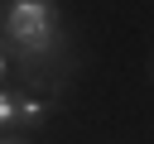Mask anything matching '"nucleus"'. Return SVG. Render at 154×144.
Segmentation results:
<instances>
[{"instance_id": "4", "label": "nucleus", "mask_w": 154, "mask_h": 144, "mask_svg": "<svg viewBox=\"0 0 154 144\" xmlns=\"http://www.w3.org/2000/svg\"><path fill=\"white\" fill-rule=\"evenodd\" d=\"M0 77H5V53H0Z\"/></svg>"}, {"instance_id": "1", "label": "nucleus", "mask_w": 154, "mask_h": 144, "mask_svg": "<svg viewBox=\"0 0 154 144\" xmlns=\"http://www.w3.org/2000/svg\"><path fill=\"white\" fill-rule=\"evenodd\" d=\"M5 34L24 53H43L53 43V34H58V0H10Z\"/></svg>"}, {"instance_id": "2", "label": "nucleus", "mask_w": 154, "mask_h": 144, "mask_svg": "<svg viewBox=\"0 0 154 144\" xmlns=\"http://www.w3.org/2000/svg\"><path fill=\"white\" fill-rule=\"evenodd\" d=\"M43 120H48V101L14 96V125H43Z\"/></svg>"}, {"instance_id": "5", "label": "nucleus", "mask_w": 154, "mask_h": 144, "mask_svg": "<svg viewBox=\"0 0 154 144\" xmlns=\"http://www.w3.org/2000/svg\"><path fill=\"white\" fill-rule=\"evenodd\" d=\"M0 144H19V139H0Z\"/></svg>"}, {"instance_id": "3", "label": "nucleus", "mask_w": 154, "mask_h": 144, "mask_svg": "<svg viewBox=\"0 0 154 144\" xmlns=\"http://www.w3.org/2000/svg\"><path fill=\"white\" fill-rule=\"evenodd\" d=\"M10 125H14V96L0 91V130H10Z\"/></svg>"}]
</instances>
